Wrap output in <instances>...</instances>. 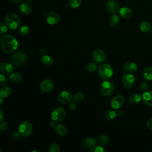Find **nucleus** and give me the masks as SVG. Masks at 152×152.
Here are the masks:
<instances>
[{"label":"nucleus","mask_w":152,"mask_h":152,"mask_svg":"<svg viewBox=\"0 0 152 152\" xmlns=\"http://www.w3.org/2000/svg\"><path fill=\"white\" fill-rule=\"evenodd\" d=\"M22 1V0H12V2L15 4H18L20 3Z\"/></svg>","instance_id":"nucleus-46"},{"label":"nucleus","mask_w":152,"mask_h":152,"mask_svg":"<svg viewBox=\"0 0 152 152\" xmlns=\"http://www.w3.org/2000/svg\"><path fill=\"white\" fill-rule=\"evenodd\" d=\"M123 114H124V112H123V111H122V110H119V111L118 112V115L119 116H122L123 115Z\"/></svg>","instance_id":"nucleus-45"},{"label":"nucleus","mask_w":152,"mask_h":152,"mask_svg":"<svg viewBox=\"0 0 152 152\" xmlns=\"http://www.w3.org/2000/svg\"><path fill=\"white\" fill-rule=\"evenodd\" d=\"M53 87V83L52 81L49 79L43 80L40 84V89L43 93L50 92Z\"/></svg>","instance_id":"nucleus-9"},{"label":"nucleus","mask_w":152,"mask_h":152,"mask_svg":"<svg viewBox=\"0 0 152 152\" xmlns=\"http://www.w3.org/2000/svg\"><path fill=\"white\" fill-rule=\"evenodd\" d=\"M142 100L145 104L152 107V91H145L142 95Z\"/></svg>","instance_id":"nucleus-18"},{"label":"nucleus","mask_w":152,"mask_h":152,"mask_svg":"<svg viewBox=\"0 0 152 152\" xmlns=\"http://www.w3.org/2000/svg\"><path fill=\"white\" fill-rule=\"evenodd\" d=\"M8 128V124L2 120L0 122V129L1 131H6Z\"/></svg>","instance_id":"nucleus-39"},{"label":"nucleus","mask_w":152,"mask_h":152,"mask_svg":"<svg viewBox=\"0 0 152 152\" xmlns=\"http://www.w3.org/2000/svg\"><path fill=\"white\" fill-rule=\"evenodd\" d=\"M99 140L102 145H106L109 142V137L106 134H102L99 137Z\"/></svg>","instance_id":"nucleus-33"},{"label":"nucleus","mask_w":152,"mask_h":152,"mask_svg":"<svg viewBox=\"0 0 152 152\" xmlns=\"http://www.w3.org/2000/svg\"><path fill=\"white\" fill-rule=\"evenodd\" d=\"M151 34H152V30H151Z\"/></svg>","instance_id":"nucleus-50"},{"label":"nucleus","mask_w":152,"mask_h":152,"mask_svg":"<svg viewBox=\"0 0 152 152\" xmlns=\"http://www.w3.org/2000/svg\"><path fill=\"white\" fill-rule=\"evenodd\" d=\"M151 24L147 21H142L140 24V29L142 32H148L151 29Z\"/></svg>","instance_id":"nucleus-25"},{"label":"nucleus","mask_w":152,"mask_h":152,"mask_svg":"<svg viewBox=\"0 0 152 152\" xmlns=\"http://www.w3.org/2000/svg\"><path fill=\"white\" fill-rule=\"evenodd\" d=\"M93 58L96 62L98 63H102L105 61L106 55L102 50L97 49L94 51L93 53Z\"/></svg>","instance_id":"nucleus-15"},{"label":"nucleus","mask_w":152,"mask_h":152,"mask_svg":"<svg viewBox=\"0 0 152 152\" xmlns=\"http://www.w3.org/2000/svg\"><path fill=\"white\" fill-rule=\"evenodd\" d=\"M125 71L129 74H134L137 72L138 69V66L137 64L132 61L126 62L124 66Z\"/></svg>","instance_id":"nucleus-17"},{"label":"nucleus","mask_w":152,"mask_h":152,"mask_svg":"<svg viewBox=\"0 0 152 152\" xmlns=\"http://www.w3.org/2000/svg\"><path fill=\"white\" fill-rule=\"evenodd\" d=\"M30 28L27 26H24L20 27L18 30V33L20 34L24 35V36L30 33Z\"/></svg>","instance_id":"nucleus-31"},{"label":"nucleus","mask_w":152,"mask_h":152,"mask_svg":"<svg viewBox=\"0 0 152 152\" xmlns=\"http://www.w3.org/2000/svg\"><path fill=\"white\" fill-rule=\"evenodd\" d=\"M119 14L121 17L127 19L131 16L132 11L129 8L124 7L121 8V10H119Z\"/></svg>","instance_id":"nucleus-21"},{"label":"nucleus","mask_w":152,"mask_h":152,"mask_svg":"<svg viewBox=\"0 0 152 152\" xmlns=\"http://www.w3.org/2000/svg\"><path fill=\"white\" fill-rule=\"evenodd\" d=\"M125 99L123 96L118 94L115 96L111 100L110 104L113 109H118L121 108L124 104Z\"/></svg>","instance_id":"nucleus-8"},{"label":"nucleus","mask_w":152,"mask_h":152,"mask_svg":"<svg viewBox=\"0 0 152 152\" xmlns=\"http://www.w3.org/2000/svg\"><path fill=\"white\" fill-rule=\"evenodd\" d=\"M10 80L12 82V83H18L19 82L21 81V78H22V76L21 75L18 73V72H14L12 73L10 75Z\"/></svg>","instance_id":"nucleus-24"},{"label":"nucleus","mask_w":152,"mask_h":152,"mask_svg":"<svg viewBox=\"0 0 152 152\" xmlns=\"http://www.w3.org/2000/svg\"><path fill=\"white\" fill-rule=\"evenodd\" d=\"M55 131L57 135L62 137L66 136L67 134L66 128L62 124H58L56 125L55 128Z\"/></svg>","instance_id":"nucleus-20"},{"label":"nucleus","mask_w":152,"mask_h":152,"mask_svg":"<svg viewBox=\"0 0 152 152\" xmlns=\"http://www.w3.org/2000/svg\"><path fill=\"white\" fill-rule=\"evenodd\" d=\"M11 94V88L8 86H3L0 89L1 98H7Z\"/></svg>","instance_id":"nucleus-22"},{"label":"nucleus","mask_w":152,"mask_h":152,"mask_svg":"<svg viewBox=\"0 0 152 152\" xmlns=\"http://www.w3.org/2000/svg\"><path fill=\"white\" fill-rule=\"evenodd\" d=\"M109 24L112 27L116 26L119 23V18L118 16L116 14H113L109 18Z\"/></svg>","instance_id":"nucleus-28"},{"label":"nucleus","mask_w":152,"mask_h":152,"mask_svg":"<svg viewBox=\"0 0 152 152\" xmlns=\"http://www.w3.org/2000/svg\"><path fill=\"white\" fill-rule=\"evenodd\" d=\"M0 26H1V34L6 33L8 31V26L7 24L5 25L4 23H1Z\"/></svg>","instance_id":"nucleus-37"},{"label":"nucleus","mask_w":152,"mask_h":152,"mask_svg":"<svg viewBox=\"0 0 152 152\" xmlns=\"http://www.w3.org/2000/svg\"><path fill=\"white\" fill-rule=\"evenodd\" d=\"M148 87V84L147 81H144L141 83L140 85V88L142 91H146Z\"/></svg>","instance_id":"nucleus-38"},{"label":"nucleus","mask_w":152,"mask_h":152,"mask_svg":"<svg viewBox=\"0 0 152 152\" xmlns=\"http://www.w3.org/2000/svg\"><path fill=\"white\" fill-rule=\"evenodd\" d=\"M106 8L107 12L111 14H116L119 11V7L117 2L113 0L109 1L106 5Z\"/></svg>","instance_id":"nucleus-11"},{"label":"nucleus","mask_w":152,"mask_h":152,"mask_svg":"<svg viewBox=\"0 0 152 152\" xmlns=\"http://www.w3.org/2000/svg\"><path fill=\"white\" fill-rule=\"evenodd\" d=\"M66 116V112L62 107H58L55 108L51 114V118L52 121L56 122H62Z\"/></svg>","instance_id":"nucleus-7"},{"label":"nucleus","mask_w":152,"mask_h":152,"mask_svg":"<svg viewBox=\"0 0 152 152\" xmlns=\"http://www.w3.org/2000/svg\"><path fill=\"white\" fill-rule=\"evenodd\" d=\"M147 128H148L150 130L152 131V118H150V119L147 121Z\"/></svg>","instance_id":"nucleus-41"},{"label":"nucleus","mask_w":152,"mask_h":152,"mask_svg":"<svg viewBox=\"0 0 152 152\" xmlns=\"http://www.w3.org/2000/svg\"><path fill=\"white\" fill-rule=\"evenodd\" d=\"M97 144V140L92 137H87L81 141V146L84 149H88Z\"/></svg>","instance_id":"nucleus-14"},{"label":"nucleus","mask_w":152,"mask_h":152,"mask_svg":"<svg viewBox=\"0 0 152 152\" xmlns=\"http://www.w3.org/2000/svg\"><path fill=\"white\" fill-rule=\"evenodd\" d=\"M141 97L138 94H132L129 97V101L131 103L135 104L139 103L141 100Z\"/></svg>","instance_id":"nucleus-27"},{"label":"nucleus","mask_w":152,"mask_h":152,"mask_svg":"<svg viewBox=\"0 0 152 152\" xmlns=\"http://www.w3.org/2000/svg\"><path fill=\"white\" fill-rule=\"evenodd\" d=\"M7 82V78L5 77L4 75L3 74H1L0 75V84L1 86H4V84H5Z\"/></svg>","instance_id":"nucleus-40"},{"label":"nucleus","mask_w":152,"mask_h":152,"mask_svg":"<svg viewBox=\"0 0 152 152\" xmlns=\"http://www.w3.org/2000/svg\"><path fill=\"white\" fill-rule=\"evenodd\" d=\"M98 74L102 79L109 80L113 75V68L109 64H103L99 68Z\"/></svg>","instance_id":"nucleus-4"},{"label":"nucleus","mask_w":152,"mask_h":152,"mask_svg":"<svg viewBox=\"0 0 152 152\" xmlns=\"http://www.w3.org/2000/svg\"><path fill=\"white\" fill-rule=\"evenodd\" d=\"M5 21L8 27L12 30H15L18 28L21 23L18 15L14 12L7 14L5 18Z\"/></svg>","instance_id":"nucleus-2"},{"label":"nucleus","mask_w":152,"mask_h":152,"mask_svg":"<svg viewBox=\"0 0 152 152\" xmlns=\"http://www.w3.org/2000/svg\"><path fill=\"white\" fill-rule=\"evenodd\" d=\"M20 11L23 14H24L25 15H28L31 13L32 8H31V5L28 2H24L20 4Z\"/></svg>","instance_id":"nucleus-19"},{"label":"nucleus","mask_w":152,"mask_h":152,"mask_svg":"<svg viewBox=\"0 0 152 152\" xmlns=\"http://www.w3.org/2000/svg\"><path fill=\"white\" fill-rule=\"evenodd\" d=\"M60 151V147L58 144L56 142L52 143L49 148V152H59Z\"/></svg>","instance_id":"nucleus-34"},{"label":"nucleus","mask_w":152,"mask_h":152,"mask_svg":"<svg viewBox=\"0 0 152 152\" xmlns=\"http://www.w3.org/2000/svg\"><path fill=\"white\" fill-rule=\"evenodd\" d=\"M55 121H52V122H50V125L52 126H53L55 125Z\"/></svg>","instance_id":"nucleus-47"},{"label":"nucleus","mask_w":152,"mask_h":152,"mask_svg":"<svg viewBox=\"0 0 152 152\" xmlns=\"http://www.w3.org/2000/svg\"><path fill=\"white\" fill-rule=\"evenodd\" d=\"M97 68V64L94 62H89L87 65V69L90 72H94L96 71Z\"/></svg>","instance_id":"nucleus-35"},{"label":"nucleus","mask_w":152,"mask_h":152,"mask_svg":"<svg viewBox=\"0 0 152 152\" xmlns=\"http://www.w3.org/2000/svg\"><path fill=\"white\" fill-rule=\"evenodd\" d=\"M84 99V94L81 92H78L75 93L74 96V101L77 103L83 101Z\"/></svg>","instance_id":"nucleus-30"},{"label":"nucleus","mask_w":152,"mask_h":152,"mask_svg":"<svg viewBox=\"0 0 152 152\" xmlns=\"http://www.w3.org/2000/svg\"><path fill=\"white\" fill-rule=\"evenodd\" d=\"M82 0H69L68 3L71 7L72 8H78L81 4Z\"/></svg>","instance_id":"nucleus-32"},{"label":"nucleus","mask_w":152,"mask_h":152,"mask_svg":"<svg viewBox=\"0 0 152 152\" xmlns=\"http://www.w3.org/2000/svg\"><path fill=\"white\" fill-rule=\"evenodd\" d=\"M4 116V112L3 110V109L1 108V109H0V120L1 121L3 119Z\"/></svg>","instance_id":"nucleus-43"},{"label":"nucleus","mask_w":152,"mask_h":152,"mask_svg":"<svg viewBox=\"0 0 152 152\" xmlns=\"http://www.w3.org/2000/svg\"><path fill=\"white\" fill-rule=\"evenodd\" d=\"M68 108H69V109L70 110H74L76 109L77 106H76V104H75V103H71L69 104V106H68Z\"/></svg>","instance_id":"nucleus-42"},{"label":"nucleus","mask_w":152,"mask_h":152,"mask_svg":"<svg viewBox=\"0 0 152 152\" xmlns=\"http://www.w3.org/2000/svg\"><path fill=\"white\" fill-rule=\"evenodd\" d=\"M135 77L132 74H125L122 77V84L126 88H130L135 83Z\"/></svg>","instance_id":"nucleus-10"},{"label":"nucleus","mask_w":152,"mask_h":152,"mask_svg":"<svg viewBox=\"0 0 152 152\" xmlns=\"http://www.w3.org/2000/svg\"><path fill=\"white\" fill-rule=\"evenodd\" d=\"M72 99L71 93L68 91L61 92L58 96V100L59 103L65 104L69 103Z\"/></svg>","instance_id":"nucleus-12"},{"label":"nucleus","mask_w":152,"mask_h":152,"mask_svg":"<svg viewBox=\"0 0 152 152\" xmlns=\"http://www.w3.org/2000/svg\"><path fill=\"white\" fill-rule=\"evenodd\" d=\"M20 134L23 137H28L33 132V126L28 121H23L18 127Z\"/></svg>","instance_id":"nucleus-5"},{"label":"nucleus","mask_w":152,"mask_h":152,"mask_svg":"<svg viewBox=\"0 0 152 152\" xmlns=\"http://www.w3.org/2000/svg\"><path fill=\"white\" fill-rule=\"evenodd\" d=\"M18 43L16 38L11 34L5 35L1 40L2 50L7 53L14 52L18 47Z\"/></svg>","instance_id":"nucleus-1"},{"label":"nucleus","mask_w":152,"mask_h":152,"mask_svg":"<svg viewBox=\"0 0 152 152\" xmlns=\"http://www.w3.org/2000/svg\"><path fill=\"white\" fill-rule=\"evenodd\" d=\"M115 89L114 85L109 81H104L100 87V93L104 96H108L113 93Z\"/></svg>","instance_id":"nucleus-6"},{"label":"nucleus","mask_w":152,"mask_h":152,"mask_svg":"<svg viewBox=\"0 0 152 152\" xmlns=\"http://www.w3.org/2000/svg\"><path fill=\"white\" fill-rule=\"evenodd\" d=\"M143 77L147 81L152 80V67H147L143 71Z\"/></svg>","instance_id":"nucleus-23"},{"label":"nucleus","mask_w":152,"mask_h":152,"mask_svg":"<svg viewBox=\"0 0 152 152\" xmlns=\"http://www.w3.org/2000/svg\"><path fill=\"white\" fill-rule=\"evenodd\" d=\"M26 1H32L33 0H26Z\"/></svg>","instance_id":"nucleus-49"},{"label":"nucleus","mask_w":152,"mask_h":152,"mask_svg":"<svg viewBox=\"0 0 152 152\" xmlns=\"http://www.w3.org/2000/svg\"><path fill=\"white\" fill-rule=\"evenodd\" d=\"M1 103H0V105H2V103H3V99L2 98H1Z\"/></svg>","instance_id":"nucleus-48"},{"label":"nucleus","mask_w":152,"mask_h":152,"mask_svg":"<svg viewBox=\"0 0 152 152\" xmlns=\"http://www.w3.org/2000/svg\"><path fill=\"white\" fill-rule=\"evenodd\" d=\"M90 152H103L104 150L100 146H93L90 150Z\"/></svg>","instance_id":"nucleus-36"},{"label":"nucleus","mask_w":152,"mask_h":152,"mask_svg":"<svg viewBox=\"0 0 152 152\" xmlns=\"http://www.w3.org/2000/svg\"><path fill=\"white\" fill-rule=\"evenodd\" d=\"M27 59V56L26 53L23 51H18L14 53L11 56L12 64L15 66L18 67L25 64Z\"/></svg>","instance_id":"nucleus-3"},{"label":"nucleus","mask_w":152,"mask_h":152,"mask_svg":"<svg viewBox=\"0 0 152 152\" xmlns=\"http://www.w3.org/2000/svg\"><path fill=\"white\" fill-rule=\"evenodd\" d=\"M12 136H13V138L15 139H17V138H20V135L18 134V133H17V132H14L12 134Z\"/></svg>","instance_id":"nucleus-44"},{"label":"nucleus","mask_w":152,"mask_h":152,"mask_svg":"<svg viewBox=\"0 0 152 152\" xmlns=\"http://www.w3.org/2000/svg\"><path fill=\"white\" fill-rule=\"evenodd\" d=\"M60 20L59 14L55 12H50L46 16V21L50 25L56 24Z\"/></svg>","instance_id":"nucleus-13"},{"label":"nucleus","mask_w":152,"mask_h":152,"mask_svg":"<svg viewBox=\"0 0 152 152\" xmlns=\"http://www.w3.org/2000/svg\"><path fill=\"white\" fill-rule=\"evenodd\" d=\"M14 65L8 62H2L0 65L1 72L3 74H8L12 72L14 70Z\"/></svg>","instance_id":"nucleus-16"},{"label":"nucleus","mask_w":152,"mask_h":152,"mask_svg":"<svg viewBox=\"0 0 152 152\" xmlns=\"http://www.w3.org/2000/svg\"><path fill=\"white\" fill-rule=\"evenodd\" d=\"M42 62L47 66H50L54 63L53 58L49 55H44L42 57Z\"/></svg>","instance_id":"nucleus-26"},{"label":"nucleus","mask_w":152,"mask_h":152,"mask_svg":"<svg viewBox=\"0 0 152 152\" xmlns=\"http://www.w3.org/2000/svg\"><path fill=\"white\" fill-rule=\"evenodd\" d=\"M116 115V113L113 110H108L104 113V117L107 120H112L115 118Z\"/></svg>","instance_id":"nucleus-29"}]
</instances>
